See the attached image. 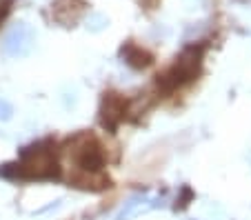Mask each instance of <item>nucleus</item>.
I'll return each mask as SVG.
<instances>
[{
  "mask_svg": "<svg viewBox=\"0 0 251 220\" xmlns=\"http://www.w3.org/2000/svg\"><path fill=\"white\" fill-rule=\"evenodd\" d=\"M69 158L74 160L76 169L82 173V176H98L104 167V153L100 143L94 138V136H78V138L71 140L69 147Z\"/></svg>",
  "mask_w": 251,
  "mask_h": 220,
  "instance_id": "f257e3e1",
  "label": "nucleus"
},
{
  "mask_svg": "<svg viewBox=\"0 0 251 220\" xmlns=\"http://www.w3.org/2000/svg\"><path fill=\"white\" fill-rule=\"evenodd\" d=\"M36 45V31L29 23H16L2 36V53L7 58H27Z\"/></svg>",
  "mask_w": 251,
  "mask_h": 220,
  "instance_id": "f03ea898",
  "label": "nucleus"
},
{
  "mask_svg": "<svg viewBox=\"0 0 251 220\" xmlns=\"http://www.w3.org/2000/svg\"><path fill=\"white\" fill-rule=\"evenodd\" d=\"M198 65H200V53H196V49L185 51L178 60L174 62V67L160 78V82L167 85V89H174V87L191 80V78L198 73Z\"/></svg>",
  "mask_w": 251,
  "mask_h": 220,
  "instance_id": "7ed1b4c3",
  "label": "nucleus"
},
{
  "mask_svg": "<svg viewBox=\"0 0 251 220\" xmlns=\"http://www.w3.org/2000/svg\"><path fill=\"white\" fill-rule=\"evenodd\" d=\"M160 205H162V198H158V196H149V194H145V192L131 194V196L125 200L123 209L116 214L114 220H133L142 214H149L151 209H156V207H160Z\"/></svg>",
  "mask_w": 251,
  "mask_h": 220,
  "instance_id": "20e7f679",
  "label": "nucleus"
},
{
  "mask_svg": "<svg viewBox=\"0 0 251 220\" xmlns=\"http://www.w3.org/2000/svg\"><path fill=\"white\" fill-rule=\"evenodd\" d=\"M133 51H136V56H133L129 49H127V51L123 49V53H125V58H127L129 65H133V67H147L149 62H151V58H149V53L145 51V49H140V47H136V45H133Z\"/></svg>",
  "mask_w": 251,
  "mask_h": 220,
  "instance_id": "39448f33",
  "label": "nucleus"
},
{
  "mask_svg": "<svg viewBox=\"0 0 251 220\" xmlns=\"http://www.w3.org/2000/svg\"><path fill=\"white\" fill-rule=\"evenodd\" d=\"M14 118V105L7 98H0V122H9Z\"/></svg>",
  "mask_w": 251,
  "mask_h": 220,
  "instance_id": "423d86ee",
  "label": "nucleus"
},
{
  "mask_svg": "<svg viewBox=\"0 0 251 220\" xmlns=\"http://www.w3.org/2000/svg\"><path fill=\"white\" fill-rule=\"evenodd\" d=\"M7 7H9V0H0V18L7 14Z\"/></svg>",
  "mask_w": 251,
  "mask_h": 220,
  "instance_id": "0eeeda50",
  "label": "nucleus"
}]
</instances>
